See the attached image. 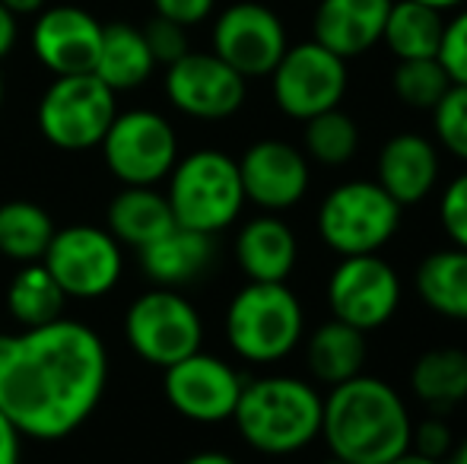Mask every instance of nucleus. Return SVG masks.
<instances>
[{"label":"nucleus","mask_w":467,"mask_h":464,"mask_svg":"<svg viewBox=\"0 0 467 464\" xmlns=\"http://www.w3.org/2000/svg\"><path fill=\"white\" fill-rule=\"evenodd\" d=\"M306 337V309L286 284H245L226 309V341L245 363H280Z\"/></svg>","instance_id":"4"},{"label":"nucleus","mask_w":467,"mask_h":464,"mask_svg":"<svg viewBox=\"0 0 467 464\" xmlns=\"http://www.w3.org/2000/svg\"><path fill=\"white\" fill-rule=\"evenodd\" d=\"M0 4L6 6V10L13 13V16H38V13L45 10V4L48 0H0Z\"/></svg>","instance_id":"40"},{"label":"nucleus","mask_w":467,"mask_h":464,"mask_svg":"<svg viewBox=\"0 0 467 464\" xmlns=\"http://www.w3.org/2000/svg\"><path fill=\"white\" fill-rule=\"evenodd\" d=\"M321 391L299 376H261L245 382L233 423L261 455L286 459L321 436Z\"/></svg>","instance_id":"3"},{"label":"nucleus","mask_w":467,"mask_h":464,"mask_svg":"<svg viewBox=\"0 0 467 464\" xmlns=\"http://www.w3.org/2000/svg\"><path fill=\"white\" fill-rule=\"evenodd\" d=\"M105 220H109V232L121 245H130L137 252L147 248L150 242H156L160 235H166L172 226H179L166 194H160L156 188H134V185H124L111 198Z\"/></svg>","instance_id":"25"},{"label":"nucleus","mask_w":467,"mask_h":464,"mask_svg":"<svg viewBox=\"0 0 467 464\" xmlns=\"http://www.w3.org/2000/svg\"><path fill=\"white\" fill-rule=\"evenodd\" d=\"M385 464H445V461H436V459H426V455L413 452V449H407V452H400L398 459L385 461Z\"/></svg>","instance_id":"42"},{"label":"nucleus","mask_w":467,"mask_h":464,"mask_svg":"<svg viewBox=\"0 0 467 464\" xmlns=\"http://www.w3.org/2000/svg\"><path fill=\"white\" fill-rule=\"evenodd\" d=\"M451 80L439 57H420V61H398L391 70V93L404 102L407 108L417 112H432L445 93H449Z\"/></svg>","instance_id":"31"},{"label":"nucleus","mask_w":467,"mask_h":464,"mask_svg":"<svg viewBox=\"0 0 467 464\" xmlns=\"http://www.w3.org/2000/svg\"><path fill=\"white\" fill-rule=\"evenodd\" d=\"M394 0H318L312 16V38L350 61L381 45L388 10Z\"/></svg>","instance_id":"19"},{"label":"nucleus","mask_w":467,"mask_h":464,"mask_svg":"<svg viewBox=\"0 0 467 464\" xmlns=\"http://www.w3.org/2000/svg\"><path fill=\"white\" fill-rule=\"evenodd\" d=\"M182 464H239L233 459V455H226V452H197V455H191V459H185Z\"/></svg>","instance_id":"41"},{"label":"nucleus","mask_w":467,"mask_h":464,"mask_svg":"<svg viewBox=\"0 0 467 464\" xmlns=\"http://www.w3.org/2000/svg\"><path fill=\"white\" fill-rule=\"evenodd\" d=\"M213 6H216V0H153L156 16L172 19V23L185 26V29L201 26L203 19H210Z\"/></svg>","instance_id":"37"},{"label":"nucleus","mask_w":467,"mask_h":464,"mask_svg":"<svg viewBox=\"0 0 467 464\" xmlns=\"http://www.w3.org/2000/svg\"><path fill=\"white\" fill-rule=\"evenodd\" d=\"M64 303L67 296L42 261L23 264L6 286V309L23 328H38L64 318Z\"/></svg>","instance_id":"28"},{"label":"nucleus","mask_w":467,"mask_h":464,"mask_svg":"<svg viewBox=\"0 0 467 464\" xmlns=\"http://www.w3.org/2000/svg\"><path fill=\"white\" fill-rule=\"evenodd\" d=\"M99 45H102V23L74 4L45 6L32 26V51L38 64L55 77L93 74Z\"/></svg>","instance_id":"17"},{"label":"nucleus","mask_w":467,"mask_h":464,"mask_svg":"<svg viewBox=\"0 0 467 464\" xmlns=\"http://www.w3.org/2000/svg\"><path fill=\"white\" fill-rule=\"evenodd\" d=\"M410 391L432 414H445V410L467 401V350H423L410 366Z\"/></svg>","instance_id":"26"},{"label":"nucleus","mask_w":467,"mask_h":464,"mask_svg":"<svg viewBox=\"0 0 467 464\" xmlns=\"http://www.w3.org/2000/svg\"><path fill=\"white\" fill-rule=\"evenodd\" d=\"M124 341L130 344V350L143 363L166 369V366L201 350V312L179 290L156 286V290L140 293L128 305V312H124Z\"/></svg>","instance_id":"8"},{"label":"nucleus","mask_w":467,"mask_h":464,"mask_svg":"<svg viewBox=\"0 0 467 464\" xmlns=\"http://www.w3.org/2000/svg\"><path fill=\"white\" fill-rule=\"evenodd\" d=\"M302 341H306L308 372H312L315 382L327 385V388L359 376L366 366V356H369V341H366L363 331L350 328V325L337 322V318L318 325Z\"/></svg>","instance_id":"23"},{"label":"nucleus","mask_w":467,"mask_h":464,"mask_svg":"<svg viewBox=\"0 0 467 464\" xmlns=\"http://www.w3.org/2000/svg\"><path fill=\"white\" fill-rule=\"evenodd\" d=\"M19 439H23V433L0 410V464H19Z\"/></svg>","instance_id":"38"},{"label":"nucleus","mask_w":467,"mask_h":464,"mask_svg":"<svg viewBox=\"0 0 467 464\" xmlns=\"http://www.w3.org/2000/svg\"><path fill=\"white\" fill-rule=\"evenodd\" d=\"M0 106H4V74H0Z\"/></svg>","instance_id":"46"},{"label":"nucleus","mask_w":467,"mask_h":464,"mask_svg":"<svg viewBox=\"0 0 467 464\" xmlns=\"http://www.w3.org/2000/svg\"><path fill=\"white\" fill-rule=\"evenodd\" d=\"M216 258V239L207 232H194L185 226H172L166 235L140 248V267L156 286H179L194 284L197 277L213 267Z\"/></svg>","instance_id":"21"},{"label":"nucleus","mask_w":467,"mask_h":464,"mask_svg":"<svg viewBox=\"0 0 467 464\" xmlns=\"http://www.w3.org/2000/svg\"><path fill=\"white\" fill-rule=\"evenodd\" d=\"M432 137L439 150L467 162V87L451 83L449 93L432 108Z\"/></svg>","instance_id":"32"},{"label":"nucleus","mask_w":467,"mask_h":464,"mask_svg":"<svg viewBox=\"0 0 467 464\" xmlns=\"http://www.w3.org/2000/svg\"><path fill=\"white\" fill-rule=\"evenodd\" d=\"M347 89H350V70L347 61L318 45L315 38L289 45L271 70V93L277 108L293 121L340 108Z\"/></svg>","instance_id":"10"},{"label":"nucleus","mask_w":467,"mask_h":464,"mask_svg":"<svg viewBox=\"0 0 467 464\" xmlns=\"http://www.w3.org/2000/svg\"><path fill=\"white\" fill-rule=\"evenodd\" d=\"M109 385V353L89 325H51L0 335V410L29 439L57 442L96 414Z\"/></svg>","instance_id":"1"},{"label":"nucleus","mask_w":467,"mask_h":464,"mask_svg":"<svg viewBox=\"0 0 467 464\" xmlns=\"http://www.w3.org/2000/svg\"><path fill=\"white\" fill-rule=\"evenodd\" d=\"M439 179H442V156L436 140L417 130H400L381 143L375 160V181L400 207L423 204L439 188Z\"/></svg>","instance_id":"18"},{"label":"nucleus","mask_w":467,"mask_h":464,"mask_svg":"<svg viewBox=\"0 0 467 464\" xmlns=\"http://www.w3.org/2000/svg\"><path fill=\"white\" fill-rule=\"evenodd\" d=\"M102 156L109 172L121 185L153 188L169 179L179 162V137L166 115L153 108H130L118 112L111 128L102 137Z\"/></svg>","instance_id":"9"},{"label":"nucleus","mask_w":467,"mask_h":464,"mask_svg":"<svg viewBox=\"0 0 467 464\" xmlns=\"http://www.w3.org/2000/svg\"><path fill=\"white\" fill-rule=\"evenodd\" d=\"M439 64L445 67L451 83L467 87V4L458 6L455 16L445 19L442 45H439Z\"/></svg>","instance_id":"33"},{"label":"nucleus","mask_w":467,"mask_h":464,"mask_svg":"<svg viewBox=\"0 0 467 464\" xmlns=\"http://www.w3.org/2000/svg\"><path fill=\"white\" fill-rule=\"evenodd\" d=\"M16 38H19V23H16V16H13V13L6 10L4 4H0V61H4V57L13 51Z\"/></svg>","instance_id":"39"},{"label":"nucleus","mask_w":467,"mask_h":464,"mask_svg":"<svg viewBox=\"0 0 467 464\" xmlns=\"http://www.w3.org/2000/svg\"><path fill=\"white\" fill-rule=\"evenodd\" d=\"M233 252L248 284H286L299 261V239L277 213H261L235 232Z\"/></svg>","instance_id":"20"},{"label":"nucleus","mask_w":467,"mask_h":464,"mask_svg":"<svg viewBox=\"0 0 467 464\" xmlns=\"http://www.w3.org/2000/svg\"><path fill=\"white\" fill-rule=\"evenodd\" d=\"M404 207L375 179H350L334 185L318 204V235L334 254H379L398 235Z\"/></svg>","instance_id":"6"},{"label":"nucleus","mask_w":467,"mask_h":464,"mask_svg":"<svg viewBox=\"0 0 467 464\" xmlns=\"http://www.w3.org/2000/svg\"><path fill=\"white\" fill-rule=\"evenodd\" d=\"M156 61L147 48V38L137 26L130 23H109L102 26V45H99V57L93 74L111 93H130V89L143 87L153 77Z\"/></svg>","instance_id":"24"},{"label":"nucleus","mask_w":467,"mask_h":464,"mask_svg":"<svg viewBox=\"0 0 467 464\" xmlns=\"http://www.w3.org/2000/svg\"><path fill=\"white\" fill-rule=\"evenodd\" d=\"M318 464H347L344 459H334V455H327V459L325 461H318Z\"/></svg>","instance_id":"45"},{"label":"nucleus","mask_w":467,"mask_h":464,"mask_svg":"<svg viewBox=\"0 0 467 464\" xmlns=\"http://www.w3.org/2000/svg\"><path fill=\"white\" fill-rule=\"evenodd\" d=\"M162 372H166L162 391L175 414H182L191 423H207V427L233 420L245 378L226 359L197 350L179 363L166 366Z\"/></svg>","instance_id":"14"},{"label":"nucleus","mask_w":467,"mask_h":464,"mask_svg":"<svg viewBox=\"0 0 467 464\" xmlns=\"http://www.w3.org/2000/svg\"><path fill=\"white\" fill-rule=\"evenodd\" d=\"M166 96L194 121H226L245 106L248 80L213 51H188L166 67Z\"/></svg>","instance_id":"15"},{"label":"nucleus","mask_w":467,"mask_h":464,"mask_svg":"<svg viewBox=\"0 0 467 464\" xmlns=\"http://www.w3.org/2000/svg\"><path fill=\"white\" fill-rule=\"evenodd\" d=\"M166 201L179 226L220 235L239 220L245 207L239 162L223 150H194L179 156L169 172Z\"/></svg>","instance_id":"5"},{"label":"nucleus","mask_w":467,"mask_h":464,"mask_svg":"<svg viewBox=\"0 0 467 464\" xmlns=\"http://www.w3.org/2000/svg\"><path fill=\"white\" fill-rule=\"evenodd\" d=\"M439 223L451 245L467 248V169L439 194Z\"/></svg>","instance_id":"34"},{"label":"nucleus","mask_w":467,"mask_h":464,"mask_svg":"<svg viewBox=\"0 0 467 464\" xmlns=\"http://www.w3.org/2000/svg\"><path fill=\"white\" fill-rule=\"evenodd\" d=\"M286 48L289 36L283 19L258 0L226 6L213 23V55L245 80L271 77Z\"/></svg>","instance_id":"13"},{"label":"nucleus","mask_w":467,"mask_h":464,"mask_svg":"<svg viewBox=\"0 0 467 464\" xmlns=\"http://www.w3.org/2000/svg\"><path fill=\"white\" fill-rule=\"evenodd\" d=\"M235 162H239L245 201L267 213L302 204L312 188V162L289 140H277V137L254 140Z\"/></svg>","instance_id":"16"},{"label":"nucleus","mask_w":467,"mask_h":464,"mask_svg":"<svg viewBox=\"0 0 467 464\" xmlns=\"http://www.w3.org/2000/svg\"><path fill=\"white\" fill-rule=\"evenodd\" d=\"M417 4H426V6H432V10H439V13H455L458 6L467 4V0H417Z\"/></svg>","instance_id":"43"},{"label":"nucleus","mask_w":467,"mask_h":464,"mask_svg":"<svg viewBox=\"0 0 467 464\" xmlns=\"http://www.w3.org/2000/svg\"><path fill=\"white\" fill-rule=\"evenodd\" d=\"M302 124H306V130H302V153L308 156V162L337 169L347 166L359 153V124L344 108L321 112Z\"/></svg>","instance_id":"30"},{"label":"nucleus","mask_w":467,"mask_h":464,"mask_svg":"<svg viewBox=\"0 0 467 464\" xmlns=\"http://www.w3.org/2000/svg\"><path fill=\"white\" fill-rule=\"evenodd\" d=\"M140 32H143V38H147V48H150V55H153V61L162 64V67L175 64L182 55H188L191 51L188 29L179 23H172V19H166V16H153Z\"/></svg>","instance_id":"35"},{"label":"nucleus","mask_w":467,"mask_h":464,"mask_svg":"<svg viewBox=\"0 0 467 464\" xmlns=\"http://www.w3.org/2000/svg\"><path fill=\"white\" fill-rule=\"evenodd\" d=\"M118 115V96L96 74L55 77L38 99V130L51 147L83 153L102 143Z\"/></svg>","instance_id":"7"},{"label":"nucleus","mask_w":467,"mask_h":464,"mask_svg":"<svg viewBox=\"0 0 467 464\" xmlns=\"http://www.w3.org/2000/svg\"><path fill=\"white\" fill-rule=\"evenodd\" d=\"M445 464H467V439L455 442V449H451V455L445 459Z\"/></svg>","instance_id":"44"},{"label":"nucleus","mask_w":467,"mask_h":464,"mask_svg":"<svg viewBox=\"0 0 467 464\" xmlns=\"http://www.w3.org/2000/svg\"><path fill=\"white\" fill-rule=\"evenodd\" d=\"M413 290L432 315L467 325V248L449 245L420 258Z\"/></svg>","instance_id":"22"},{"label":"nucleus","mask_w":467,"mask_h":464,"mask_svg":"<svg viewBox=\"0 0 467 464\" xmlns=\"http://www.w3.org/2000/svg\"><path fill=\"white\" fill-rule=\"evenodd\" d=\"M413 417L394 385L359 376L334 385L321 401V439L347 464H385L410 449Z\"/></svg>","instance_id":"2"},{"label":"nucleus","mask_w":467,"mask_h":464,"mask_svg":"<svg viewBox=\"0 0 467 464\" xmlns=\"http://www.w3.org/2000/svg\"><path fill=\"white\" fill-rule=\"evenodd\" d=\"M55 235V220L45 207L32 201H6L0 204V254L19 264L42 261Z\"/></svg>","instance_id":"29"},{"label":"nucleus","mask_w":467,"mask_h":464,"mask_svg":"<svg viewBox=\"0 0 467 464\" xmlns=\"http://www.w3.org/2000/svg\"><path fill=\"white\" fill-rule=\"evenodd\" d=\"M42 264L67 299H99L118 286L124 273L121 242L102 226L77 223L55 230Z\"/></svg>","instance_id":"11"},{"label":"nucleus","mask_w":467,"mask_h":464,"mask_svg":"<svg viewBox=\"0 0 467 464\" xmlns=\"http://www.w3.org/2000/svg\"><path fill=\"white\" fill-rule=\"evenodd\" d=\"M404 284H400L394 264L381 254H353L340 258L327 277V309L337 322L350 328L379 331L398 315Z\"/></svg>","instance_id":"12"},{"label":"nucleus","mask_w":467,"mask_h":464,"mask_svg":"<svg viewBox=\"0 0 467 464\" xmlns=\"http://www.w3.org/2000/svg\"><path fill=\"white\" fill-rule=\"evenodd\" d=\"M445 32V13L432 10L417 0H394L388 10L381 45L394 61H420L436 57Z\"/></svg>","instance_id":"27"},{"label":"nucleus","mask_w":467,"mask_h":464,"mask_svg":"<svg viewBox=\"0 0 467 464\" xmlns=\"http://www.w3.org/2000/svg\"><path fill=\"white\" fill-rule=\"evenodd\" d=\"M410 449L426 459L445 461L455 449V433H451L449 420H442V414H432L426 420L413 423L410 429Z\"/></svg>","instance_id":"36"}]
</instances>
